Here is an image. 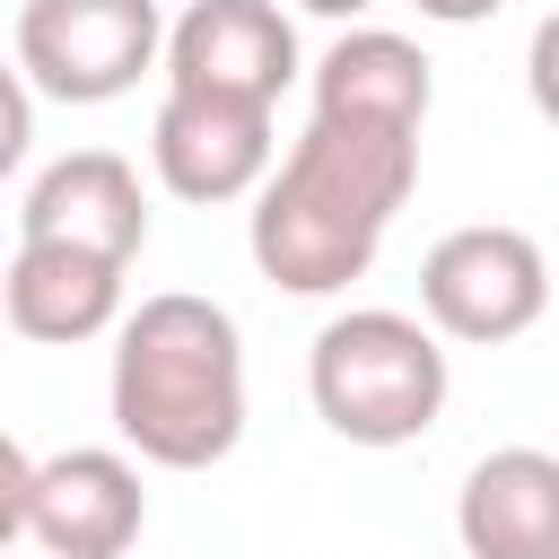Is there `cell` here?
Returning a JSON list of instances; mask_svg holds the SVG:
<instances>
[{
    "instance_id": "12",
    "label": "cell",
    "mask_w": 559,
    "mask_h": 559,
    "mask_svg": "<svg viewBox=\"0 0 559 559\" xmlns=\"http://www.w3.org/2000/svg\"><path fill=\"white\" fill-rule=\"evenodd\" d=\"M437 105V79H428V52L411 35H384V26H349L323 61H314V114L332 122H384V131H419Z\"/></svg>"
},
{
    "instance_id": "3",
    "label": "cell",
    "mask_w": 559,
    "mask_h": 559,
    "mask_svg": "<svg viewBox=\"0 0 559 559\" xmlns=\"http://www.w3.org/2000/svg\"><path fill=\"white\" fill-rule=\"evenodd\" d=\"M306 393H314V419L341 445L384 454V445H411V437L437 428V411L454 393V367H445V341L428 332V314L349 306L314 332Z\"/></svg>"
},
{
    "instance_id": "5",
    "label": "cell",
    "mask_w": 559,
    "mask_h": 559,
    "mask_svg": "<svg viewBox=\"0 0 559 559\" xmlns=\"http://www.w3.org/2000/svg\"><path fill=\"white\" fill-rule=\"evenodd\" d=\"M550 306V262L524 227H454L428 245L419 262V314L437 341H463V349H498L515 332H533Z\"/></svg>"
},
{
    "instance_id": "15",
    "label": "cell",
    "mask_w": 559,
    "mask_h": 559,
    "mask_svg": "<svg viewBox=\"0 0 559 559\" xmlns=\"http://www.w3.org/2000/svg\"><path fill=\"white\" fill-rule=\"evenodd\" d=\"M26 498H35V463H26V445L0 428V559H9V542L26 533Z\"/></svg>"
},
{
    "instance_id": "4",
    "label": "cell",
    "mask_w": 559,
    "mask_h": 559,
    "mask_svg": "<svg viewBox=\"0 0 559 559\" xmlns=\"http://www.w3.org/2000/svg\"><path fill=\"white\" fill-rule=\"evenodd\" d=\"M9 61L52 105H114L166 61V17L157 0H26Z\"/></svg>"
},
{
    "instance_id": "7",
    "label": "cell",
    "mask_w": 559,
    "mask_h": 559,
    "mask_svg": "<svg viewBox=\"0 0 559 559\" xmlns=\"http://www.w3.org/2000/svg\"><path fill=\"white\" fill-rule=\"evenodd\" d=\"M288 79H297V26L280 0H192L166 26V87L280 105Z\"/></svg>"
},
{
    "instance_id": "8",
    "label": "cell",
    "mask_w": 559,
    "mask_h": 559,
    "mask_svg": "<svg viewBox=\"0 0 559 559\" xmlns=\"http://www.w3.org/2000/svg\"><path fill=\"white\" fill-rule=\"evenodd\" d=\"M148 524V489L140 463L122 445H70L35 463V498H26V542L44 559H122Z\"/></svg>"
},
{
    "instance_id": "11",
    "label": "cell",
    "mask_w": 559,
    "mask_h": 559,
    "mask_svg": "<svg viewBox=\"0 0 559 559\" xmlns=\"http://www.w3.org/2000/svg\"><path fill=\"white\" fill-rule=\"evenodd\" d=\"M454 542L463 559H559V454L542 445L480 454L454 498Z\"/></svg>"
},
{
    "instance_id": "14",
    "label": "cell",
    "mask_w": 559,
    "mask_h": 559,
    "mask_svg": "<svg viewBox=\"0 0 559 559\" xmlns=\"http://www.w3.org/2000/svg\"><path fill=\"white\" fill-rule=\"evenodd\" d=\"M524 96H533V114L559 131V9L533 26V44H524Z\"/></svg>"
},
{
    "instance_id": "9",
    "label": "cell",
    "mask_w": 559,
    "mask_h": 559,
    "mask_svg": "<svg viewBox=\"0 0 559 559\" xmlns=\"http://www.w3.org/2000/svg\"><path fill=\"white\" fill-rule=\"evenodd\" d=\"M17 227L35 245H79V253H105V262H131L148 245V192L131 175V157L114 148H70L35 175Z\"/></svg>"
},
{
    "instance_id": "16",
    "label": "cell",
    "mask_w": 559,
    "mask_h": 559,
    "mask_svg": "<svg viewBox=\"0 0 559 559\" xmlns=\"http://www.w3.org/2000/svg\"><path fill=\"white\" fill-rule=\"evenodd\" d=\"M428 26H480V17H498L507 0H411Z\"/></svg>"
},
{
    "instance_id": "10",
    "label": "cell",
    "mask_w": 559,
    "mask_h": 559,
    "mask_svg": "<svg viewBox=\"0 0 559 559\" xmlns=\"http://www.w3.org/2000/svg\"><path fill=\"white\" fill-rule=\"evenodd\" d=\"M122 271H131V262L17 236V262L0 271L9 332H17V341H44V349H70V341L114 332V323H122Z\"/></svg>"
},
{
    "instance_id": "6",
    "label": "cell",
    "mask_w": 559,
    "mask_h": 559,
    "mask_svg": "<svg viewBox=\"0 0 559 559\" xmlns=\"http://www.w3.org/2000/svg\"><path fill=\"white\" fill-rule=\"evenodd\" d=\"M148 166L175 201H245L271 183L280 140H271V105H236V96H192L166 87L157 122H148Z\"/></svg>"
},
{
    "instance_id": "13",
    "label": "cell",
    "mask_w": 559,
    "mask_h": 559,
    "mask_svg": "<svg viewBox=\"0 0 559 559\" xmlns=\"http://www.w3.org/2000/svg\"><path fill=\"white\" fill-rule=\"evenodd\" d=\"M26 148H35V87L17 61H0V183L26 166Z\"/></svg>"
},
{
    "instance_id": "17",
    "label": "cell",
    "mask_w": 559,
    "mask_h": 559,
    "mask_svg": "<svg viewBox=\"0 0 559 559\" xmlns=\"http://www.w3.org/2000/svg\"><path fill=\"white\" fill-rule=\"evenodd\" d=\"M297 9H314V17H367L376 0H297Z\"/></svg>"
},
{
    "instance_id": "18",
    "label": "cell",
    "mask_w": 559,
    "mask_h": 559,
    "mask_svg": "<svg viewBox=\"0 0 559 559\" xmlns=\"http://www.w3.org/2000/svg\"><path fill=\"white\" fill-rule=\"evenodd\" d=\"M0 332H9V306H0Z\"/></svg>"
},
{
    "instance_id": "1",
    "label": "cell",
    "mask_w": 559,
    "mask_h": 559,
    "mask_svg": "<svg viewBox=\"0 0 559 559\" xmlns=\"http://www.w3.org/2000/svg\"><path fill=\"white\" fill-rule=\"evenodd\" d=\"M411 183H419V131L314 114L271 166V183L253 192V227H245L253 271L288 297H332L367 280Z\"/></svg>"
},
{
    "instance_id": "2",
    "label": "cell",
    "mask_w": 559,
    "mask_h": 559,
    "mask_svg": "<svg viewBox=\"0 0 559 559\" xmlns=\"http://www.w3.org/2000/svg\"><path fill=\"white\" fill-rule=\"evenodd\" d=\"M114 437L157 472H210L245 437V332L218 297L157 288L114 323Z\"/></svg>"
}]
</instances>
